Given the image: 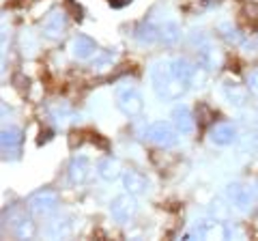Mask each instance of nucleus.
<instances>
[{"label":"nucleus","instance_id":"nucleus-16","mask_svg":"<svg viewBox=\"0 0 258 241\" xmlns=\"http://www.w3.org/2000/svg\"><path fill=\"white\" fill-rule=\"evenodd\" d=\"M222 91H224V97L228 99L232 106H243V103L247 101V88H243L237 82H230V80L228 82H224Z\"/></svg>","mask_w":258,"mask_h":241},{"label":"nucleus","instance_id":"nucleus-7","mask_svg":"<svg viewBox=\"0 0 258 241\" xmlns=\"http://www.w3.org/2000/svg\"><path fill=\"white\" fill-rule=\"evenodd\" d=\"M67 176H69V183H74V186H82V183H86L88 179H91V159H88L86 155H76L69 162Z\"/></svg>","mask_w":258,"mask_h":241},{"label":"nucleus","instance_id":"nucleus-14","mask_svg":"<svg viewBox=\"0 0 258 241\" xmlns=\"http://www.w3.org/2000/svg\"><path fill=\"white\" fill-rule=\"evenodd\" d=\"M134 37H136V41H138L140 45H155L157 41H161V37H159V26L155 22H147L144 20L138 28H136V33H134Z\"/></svg>","mask_w":258,"mask_h":241},{"label":"nucleus","instance_id":"nucleus-24","mask_svg":"<svg viewBox=\"0 0 258 241\" xmlns=\"http://www.w3.org/2000/svg\"><path fill=\"white\" fill-rule=\"evenodd\" d=\"M71 232V224L67 220H54L50 226V235L52 237H64Z\"/></svg>","mask_w":258,"mask_h":241},{"label":"nucleus","instance_id":"nucleus-22","mask_svg":"<svg viewBox=\"0 0 258 241\" xmlns=\"http://www.w3.org/2000/svg\"><path fill=\"white\" fill-rule=\"evenodd\" d=\"M217 33H220V37L224 39L226 43H232V45H237V43H241V33H239V28H235L232 24H228V22H222L220 26H217Z\"/></svg>","mask_w":258,"mask_h":241},{"label":"nucleus","instance_id":"nucleus-2","mask_svg":"<svg viewBox=\"0 0 258 241\" xmlns=\"http://www.w3.org/2000/svg\"><path fill=\"white\" fill-rule=\"evenodd\" d=\"M116 106L125 116H138L144 110L142 93L134 84H120L116 86Z\"/></svg>","mask_w":258,"mask_h":241},{"label":"nucleus","instance_id":"nucleus-23","mask_svg":"<svg viewBox=\"0 0 258 241\" xmlns=\"http://www.w3.org/2000/svg\"><path fill=\"white\" fill-rule=\"evenodd\" d=\"M13 235L18 237V239H32V237H35V222H32L28 215H26V218L20 220L13 226Z\"/></svg>","mask_w":258,"mask_h":241},{"label":"nucleus","instance_id":"nucleus-25","mask_svg":"<svg viewBox=\"0 0 258 241\" xmlns=\"http://www.w3.org/2000/svg\"><path fill=\"white\" fill-rule=\"evenodd\" d=\"M228 205H224V200H213V205H211V213H213V218L215 222H224L226 218H228Z\"/></svg>","mask_w":258,"mask_h":241},{"label":"nucleus","instance_id":"nucleus-17","mask_svg":"<svg viewBox=\"0 0 258 241\" xmlns=\"http://www.w3.org/2000/svg\"><path fill=\"white\" fill-rule=\"evenodd\" d=\"M116 58H118V52L116 50H103V52H99L93 58V71L95 74H106V71H110L112 67H114V63H116Z\"/></svg>","mask_w":258,"mask_h":241},{"label":"nucleus","instance_id":"nucleus-10","mask_svg":"<svg viewBox=\"0 0 258 241\" xmlns=\"http://www.w3.org/2000/svg\"><path fill=\"white\" fill-rule=\"evenodd\" d=\"M226 194H228L230 205L241 209V211H247V209L252 207V200H254L252 190L241 186V183H230V186L226 188Z\"/></svg>","mask_w":258,"mask_h":241},{"label":"nucleus","instance_id":"nucleus-29","mask_svg":"<svg viewBox=\"0 0 258 241\" xmlns=\"http://www.w3.org/2000/svg\"><path fill=\"white\" fill-rule=\"evenodd\" d=\"M247 91L258 97V69H256V71H252V74L247 76Z\"/></svg>","mask_w":258,"mask_h":241},{"label":"nucleus","instance_id":"nucleus-20","mask_svg":"<svg viewBox=\"0 0 258 241\" xmlns=\"http://www.w3.org/2000/svg\"><path fill=\"white\" fill-rule=\"evenodd\" d=\"M97 174H99L103 181H114V179H118V174H120V166H118L116 159L103 157V159L97 162Z\"/></svg>","mask_w":258,"mask_h":241},{"label":"nucleus","instance_id":"nucleus-6","mask_svg":"<svg viewBox=\"0 0 258 241\" xmlns=\"http://www.w3.org/2000/svg\"><path fill=\"white\" fill-rule=\"evenodd\" d=\"M136 211H138V205H136V200H134V194H120L116 196L114 200L110 203V213H112V218H114L116 222L120 224H125L129 222L136 215Z\"/></svg>","mask_w":258,"mask_h":241},{"label":"nucleus","instance_id":"nucleus-1","mask_svg":"<svg viewBox=\"0 0 258 241\" xmlns=\"http://www.w3.org/2000/svg\"><path fill=\"white\" fill-rule=\"evenodd\" d=\"M151 84H153V91L159 99H166V101H172V99H179L187 93L189 84L185 80H179L176 76H172L170 67H168V61H159L151 67Z\"/></svg>","mask_w":258,"mask_h":241},{"label":"nucleus","instance_id":"nucleus-13","mask_svg":"<svg viewBox=\"0 0 258 241\" xmlns=\"http://www.w3.org/2000/svg\"><path fill=\"white\" fill-rule=\"evenodd\" d=\"M198 65L205 67L207 71H213V69H220L222 65V54L217 47H213L211 43H205L198 47Z\"/></svg>","mask_w":258,"mask_h":241},{"label":"nucleus","instance_id":"nucleus-30","mask_svg":"<svg viewBox=\"0 0 258 241\" xmlns=\"http://www.w3.org/2000/svg\"><path fill=\"white\" fill-rule=\"evenodd\" d=\"M189 43L191 45H205L207 43V37H205V33L203 30H191V35H189Z\"/></svg>","mask_w":258,"mask_h":241},{"label":"nucleus","instance_id":"nucleus-32","mask_svg":"<svg viewBox=\"0 0 258 241\" xmlns=\"http://www.w3.org/2000/svg\"><path fill=\"white\" fill-rule=\"evenodd\" d=\"M47 140H52V132H41V138H39V144H43V142H47Z\"/></svg>","mask_w":258,"mask_h":241},{"label":"nucleus","instance_id":"nucleus-21","mask_svg":"<svg viewBox=\"0 0 258 241\" xmlns=\"http://www.w3.org/2000/svg\"><path fill=\"white\" fill-rule=\"evenodd\" d=\"M159 37H161V41H164L166 45H174L176 41H179V37H181L179 24H176L174 20H166L159 26Z\"/></svg>","mask_w":258,"mask_h":241},{"label":"nucleus","instance_id":"nucleus-9","mask_svg":"<svg viewBox=\"0 0 258 241\" xmlns=\"http://www.w3.org/2000/svg\"><path fill=\"white\" fill-rule=\"evenodd\" d=\"M172 123H174L176 130H179L181 136H191L194 130H196V118H194L191 110L185 106V103L172 108Z\"/></svg>","mask_w":258,"mask_h":241},{"label":"nucleus","instance_id":"nucleus-5","mask_svg":"<svg viewBox=\"0 0 258 241\" xmlns=\"http://www.w3.org/2000/svg\"><path fill=\"white\" fill-rule=\"evenodd\" d=\"M67 30V13L62 9H52L41 22V33L47 39H60Z\"/></svg>","mask_w":258,"mask_h":241},{"label":"nucleus","instance_id":"nucleus-11","mask_svg":"<svg viewBox=\"0 0 258 241\" xmlns=\"http://www.w3.org/2000/svg\"><path fill=\"white\" fill-rule=\"evenodd\" d=\"M97 52V43L95 39L86 37V35H78L74 37V41H71V54H74V58L78 61H88L93 58Z\"/></svg>","mask_w":258,"mask_h":241},{"label":"nucleus","instance_id":"nucleus-18","mask_svg":"<svg viewBox=\"0 0 258 241\" xmlns=\"http://www.w3.org/2000/svg\"><path fill=\"white\" fill-rule=\"evenodd\" d=\"M168 67H170L172 76H176L179 80H185V82H187V84H189V80H191L194 69H196V67H194L187 58H183V56H176V58L168 61Z\"/></svg>","mask_w":258,"mask_h":241},{"label":"nucleus","instance_id":"nucleus-19","mask_svg":"<svg viewBox=\"0 0 258 241\" xmlns=\"http://www.w3.org/2000/svg\"><path fill=\"white\" fill-rule=\"evenodd\" d=\"M50 118L54 120V123H58V125H67V123H71V120L76 118V112L67 101H58V103H54V106L50 108Z\"/></svg>","mask_w":258,"mask_h":241},{"label":"nucleus","instance_id":"nucleus-28","mask_svg":"<svg viewBox=\"0 0 258 241\" xmlns=\"http://www.w3.org/2000/svg\"><path fill=\"white\" fill-rule=\"evenodd\" d=\"M196 116L200 118V125H207L209 120L213 118V112L209 110V106H207V103H200V106L196 108Z\"/></svg>","mask_w":258,"mask_h":241},{"label":"nucleus","instance_id":"nucleus-31","mask_svg":"<svg viewBox=\"0 0 258 241\" xmlns=\"http://www.w3.org/2000/svg\"><path fill=\"white\" fill-rule=\"evenodd\" d=\"M108 3H110V7H114V9H120V7L132 3V0H108Z\"/></svg>","mask_w":258,"mask_h":241},{"label":"nucleus","instance_id":"nucleus-4","mask_svg":"<svg viewBox=\"0 0 258 241\" xmlns=\"http://www.w3.org/2000/svg\"><path fill=\"white\" fill-rule=\"evenodd\" d=\"M58 203H60L58 192L45 188V190L35 192V194L28 198V209H30V213H35V215H50L58 209Z\"/></svg>","mask_w":258,"mask_h":241},{"label":"nucleus","instance_id":"nucleus-27","mask_svg":"<svg viewBox=\"0 0 258 241\" xmlns=\"http://www.w3.org/2000/svg\"><path fill=\"white\" fill-rule=\"evenodd\" d=\"M207 74L209 71L205 67H196L191 74V80H189V86H205V80H207Z\"/></svg>","mask_w":258,"mask_h":241},{"label":"nucleus","instance_id":"nucleus-8","mask_svg":"<svg viewBox=\"0 0 258 241\" xmlns=\"http://www.w3.org/2000/svg\"><path fill=\"white\" fill-rule=\"evenodd\" d=\"M22 140H24V132L20 127L15 125H9V127H3V132H0V144H3V153H5V159L9 157H15L18 155V151L22 147Z\"/></svg>","mask_w":258,"mask_h":241},{"label":"nucleus","instance_id":"nucleus-12","mask_svg":"<svg viewBox=\"0 0 258 241\" xmlns=\"http://www.w3.org/2000/svg\"><path fill=\"white\" fill-rule=\"evenodd\" d=\"M209 138H211V142L217 144V147H228V144L235 142L237 130L230 123H217V125L211 127V132H209Z\"/></svg>","mask_w":258,"mask_h":241},{"label":"nucleus","instance_id":"nucleus-15","mask_svg":"<svg viewBox=\"0 0 258 241\" xmlns=\"http://www.w3.org/2000/svg\"><path fill=\"white\" fill-rule=\"evenodd\" d=\"M123 188L129 192V194L138 196V194H144L149 190V181L147 176L138 170H125L123 172Z\"/></svg>","mask_w":258,"mask_h":241},{"label":"nucleus","instance_id":"nucleus-3","mask_svg":"<svg viewBox=\"0 0 258 241\" xmlns=\"http://www.w3.org/2000/svg\"><path fill=\"white\" fill-rule=\"evenodd\" d=\"M144 138L161 149H168L179 142V130L174 127V123H168V120H155V123H151L147 127Z\"/></svg>","mask_w":258,"mask_h":241},{"label":"nucleus","instance_id":"nucleus-26","mask_svg":"<svg viewBox=\"0 0 258 241\" xmlns=\"http://www.w3.org/2000/svg\"><path fill=\"white\" fill-rule=\"evenodd\" d=\"M222 228H224V239H243V230H241L237 224L222 222Z\"/></svg>","mask_w":258,"mask_h":241}]
</instances>
